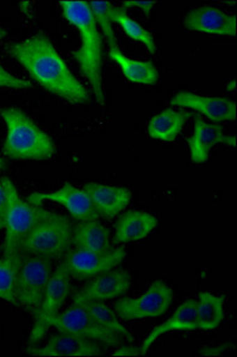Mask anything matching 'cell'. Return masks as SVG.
I'll use <instances>...</instances> for the list:
<instances>
[{
  "mask_svg": "<svg viewBox=\"0 0 237 357\" xmlns=\"http://www.w3.org/2000/svg\"><path fill=\"white\" fill-rule=\"evenodd\" d=\"M171 105L201 112L213 122L236 119V102L228 98L204 97L192 92H178L171 99Z\"/></svg>",
  "mask_w": 237,
  "mask_h": 357,
  "instance_id": "5bb4252c",
  "label": "cell"
},
{
  "mask_svg": "<svg viewBox=\"0 0 237 357\" xmlns=\"http://www.w3.org/2000/svg\"><path fill=\"white\" fill-rule=\"evenodd\" d=\"M73 303L74 305H78L82 307L87 313H90L91 317L98 321L99 324L102 325L104 328L118 333L128 340V342H134V337L124 328V325L121 324V321L117 319V314L100 301H85L80 298H73Z\"/></svg>",
  "mask_w": 237,
  "mask_h": 357,
  "instance_id": "cb8c5ba5",
  "label": "cell"
},
{
  "mask_svg": "<svg viewBox=\"0 0 237 357\" xmlns=\"http://www.w3.org/2000/svg\"><path fill=\"white\" fill-rule=\"evenodd\" d=\"M125 256L127 252L123 248H110L107 252H102L74 249L63 256V261L60 264L68 276L77 280H87L114 269L125 259Z\"/></svg>",
  "mask_w": 237,
  "mask_h": 357,
  "instance_id": "ba28073f",
  "label": "cell"
},
{
  "mask_svg": "<svg viewBox=\"0 0 237 357\" xmlns=\"http://www.w3.org/2000/svg\"><path fill=\"white\" fill-rule=\"evenodd\" d=\"M0 87L13 89H28L33 87V84L29 80H25V79L17 77L13 74L8 73L0 63Z\"/></svg>",
  "mask_w": 237,
  "mask_h": 357,
  "instance_id": "83f0119b",
  "label": "cell"
},
{
  "mask_svg": "<svg viewBox=\"0 0 237 357\" xmlns=\"http://www.w3.org/2000/svg\"><path fill=\"white\" fill-rule=\"evenodd\" d=\"M155 1H124L123 3V8L124 10H127L129 8H139V10H142L146 16H151V11L155 6Z\"/></svg>",
  "mask_w": 237,
  "mask_h": 357,
  "instance_id": "f1b7e54d",
  "label": "cell"
},
{
  "mask_svg": "<svg viewBox=\"0 0 237 357\" xmlns=\"http://www.w3.org/2000/svg\"><path fill=\"white\" fill-rule=\"evenodd\" d=\"M192 117V112L174 111L172 109L160 111L148 124V134L164 142H174L184 128L185 123Z\"/></svg>",
  "mask_w": 237,
  "mask_h": 357,
  "instance_id": "44dd1931",
  "label": "cell"
},
{
  "mask_svg": "<svg viewBox=\"0 0 237 357\" xmlns=\"http://www.w3.org/2000/svg\"><path fill=\"white\" fill-rule=\"evenodd\" d=\"M111 22L117 23L123 31L131 40H135L142 43L151 54L156 53V43L153 33L141 26L137 22L131 20L122 8H112L111 10Z\"/></svg>",
  "mask_w": 237,
  "mask_h": 357,
  "instance_id": "d4e9b609",
  "label": "cell"
},
{
  "mask_svg": "<svg viewBox=\"0 0 237 357\" xmlns=\"http://www.w3.org/2000/svg\"><path fill=\"white\" fill-rule=\"evenodd\" d=\"M73 224L66 215L40 207L31 230L21 244V254L58 259L72 247Z\"/></svg>",
  "mask_w": 237,
  "mask_h": 357,
  "instance_id": "277c9868",
  "label": "cell"
},
{
  "mask_svg": "<svg viewBox=\"0 0 237 357\" xmlns=\"http://www.w3.org/2000/svg\"><path fill=\"white\" fill-rule=\"evenodd\" d=\"M72 245L90 252H107L111 248L110 231L98 220H84L74 225Z\"/></svg>",
  "mask_w": 237,
  "mask_h": 357,
  "instance_id": "ffe728a7",
  "label": "cell"
},
{
  "mask_svg": "<svg viewBox=\"0 0 237 357\" xmlns=\"http://www.w3.org/2000/svg\"><path fill=\"white\" fill-rule=\"evenodd\" d=\"M8 126L3 153L15 160L43 161L55 154L53 139L33 122V119L16 107L0 110Z\"/></svg>",
  "mask_w": 237,
  "mask_h": 357,
  "instance_id": "3957f363",
  "label": "cell"
},
{
  "mask_svg": "<svg viewBox=\"0 0 237 357\" xmlns=\"http://www.w3.org/2000/svg\"><path fill=\"white\" fill-rule=\"evenodd\" d=\"M220 143L235 146L236 138L224 135L223 128L220 124L206 123L199 116H196L192 137L188 138V146L192 162H206L210 151Z\"/></svg>",
  "mask_w": 237,
  "mask_h": 357,
  "instance_id": "2e32d148",
  "label": "cell"
},
{
  "mask_svg": "<svg viewBox=\"0 0 237 357\" xmlns=\"http://www.w3.org/2000/svg\"><path fill=\"white\" fill-rule=\"evenodd\" d=\"M4 185L8 203L5 210L4 257L20 255L21 244L33 227L40 207L25 203L17 193L16 186L8 178H1Z\"/></svg>",
  "mask_w": 237,
  "mask_h": 357,
  "instance_id": "8992f818",
  "label": "cell"
},
{
  "mask_svg": "<svg viewBox=\"0 0 237 357\" xmlns=\"http://www.w3.org/2000/svg\"><path fill=\"white\" fill-rule=\"evenodd\" d=\"M60 6L66 20L78 29L82 37V47L72 55L78 61L82 75L90 82L99 105H105V94L102 89V37L90 5L86 1L62 0Z\"/></svg>",
  "mask_w": 237,
  "mask_h": 357,
  "instance_id": "7a4b0ae2",
  "label": "cell"
},
{
  "mask_svg": "<svg viewBox=\"0 0 237 357\" xmlns=\"http://www.w3.org/2000/svg\"><path fill=\"white\" fill-rule=\"evenodd\" d=\"M22 254L3 257L0 260V299H4L10 304L20 306L17 301L16 280L18 268L21 264Z\"/></svg>",
  "mask_w": 237,
  "mask_h": 357,
  "instance_id": "484cf974",
  "label": "cell"
},
{
  "mask_svg": "<svg viewBox=\"0 0 237 357\" xmlns=\"http://www.w3.org/2000/svg\"><path fill=\"white\" fill-rule=\"evenodd\" d=\"M224 296H213L211 293L203 292L197 301V321L198 329L213 330L221 324L224 318Z\"/></svg>",
  "mask_w": 237,
  "mask_h": 357,
  "instance_id": "603a6c76",
  "label": "cell"
},
{
  "mask_svg": "<svg viewBox=\"0 0 237 357\" xmlns=\"http://www.w3.org/2000/svg\"><path fill=\"white\" fill-rule=\"evenodd\" d=\"M141 355L139 348H134V347H123L121 349L117 350L116 353H114V356H125L132 357L139 356Z\"/></svg>",
  "mask_w": 237,
  "mask_h": 357,
  "instance_id": "f546056e",
  "label": "cell"
},
{
  "mask_svg": "<svg viewBox=\"0 0 237 357\" xmlns=\"http://www.w3.org/2000/svg\"><path fill=\"white\" fill-rule=\"evenodd\" d=\"M45 202L61 204L68 210L74 220L79 222L95 220L98 218L86 192L79 190L70 183H66L59 191L48 193L35 192L28 197V203L33 206H41Z\"/></svg>",
  "mask_w": 237,
  "mask_h": 357,
  "instance_id": "8fae6325",
  "label": "cell"
},
{
  "mask_svg": "<svg viewBox=\"0 0 237 357\" xmlns=\"http://www.w3.org/2000/svg\"><path fill=\"white\" fill-rule=\"evenodd\" d=\"M5 36V30H3V29H0V41L4 38Z\"/></svg>",
  "mask_w": 237,
  "mask_h": 357,
  "instance_id": "836d02e7",
  "label": "cell"
},
{
  "mask_svg": "<svg viewBox=\"0 0 237 357\" xmlns=\"http://www.w3.org/2000/svg\"><path fill=\"white\" fill-rule=\"evenodd\" d=\"M52 276V260L45 256L22 254L21 264L17 273V301L33 317L41 309L45 289Z\"/></svg>",
  "mask_w": 237,
  "mask_h": 357,
  "instance_id": "5b68a950",
  "label": "cell"
},
{
  "mask_svg": "<svg viewBox=\"0 0 237 357\" xmlns=\"http://www.w3.org/2000/svg\"><path fill=\"white\" fill-rule=\"evenodd\" d=\"M185 28L191 31L213 33L218 36H236V17L222 13L213 6L197 8L186 15Z\"/></svg>",
  "mask_w": 237,
  "mask_h": 357,
  "instance_id": "9a60e30c",
  "label": "cell"
},
{
  "mask_svg": "<svg viewBox=\"0 0 237 357\" xmlns=\"http://www.w3.org/2000/svg\"><path fill=\"white\" fill-rule=\"evenodd\" d=\"M70 293V276L60 264L50 276L49 282L45 289V296L42 301L41 309L35 317V323L30 333V347H35L45 338L47 331L52 328L54 318L58 316L59 310L61 309L66 298Z\"/></svg>",
  "mask_w": 237,
  "mask_h": 357,
  "instance_id": "9c48e42d",
  "label": "cell"
},
{
  "mask_svg": "<svg viewBox=\"0 0 237 357\" xmlns=\"http://www.w3.org/2000/svg\"><path fill=\"white\" fill-rule=\"evenodd\" d=\"M159 220L155 215L148 212L128 211L123 213L116 224L114 244L128 243L144 240L158 227Z\"/></svg>",
  "mask_w": 237,
  "mask_h": 357,
  "instance_id": "ac0fdd59",
  "label": "cell"
},
{
  "mask_svg": "<svg viewBox=\"0 0 237 357\" xmlns=\"http://www.w3.org/2000/svg\"><path fill=\"white\" fill-rule=\"evenodd\" d=\"M82 190L89 195L98 217L104 220L115 218L130 204L131 192L125 187L87 183Z\"/></svg>",
  "mask_w": 237,
  "mask_h": 357,
  "instance_id": "e0dca14e",
  "label": "cell"
},
{
  "mask_svg": "<svg viewBox=\"0 0 237 357\" xmlns=\"http://www.w3.org/2000/svg\"><path fill=\"white\" fill-rule=\"evenodd\" d=\"M111 60L122 69L128 80L139 85H155L159 80V72L151 61H137L125 56L119 49L109 50Z\"/></svg>",
  "mask_w": 237,
  "mask_h": 357,
  "instance_id": "7402d4cb",
  "label": "cell"
},
{
  "mask_svg": "<svg viewBox=\"0 0 237 357\" xmlns=\"http://www.w3.org/2000/svg\"><path fill=\"white\" fill-rule=\"evenodd\" d=\"M5 227V215L0 212V230Z\"/></svg>",
  "mask_w": 237,
  "mask_h": 357,
  "instance_id": "1f68e13d",
  "label": "cell"
},
{
  "mask_svg": "<svg viewBox=\"0 0 237 357\" xmlns=\"http://www.w3.org/2000/svg\"><path fill=\"white\" fill-rule=\"evenodd\" d=\"M131 286V275L124 269H111L94 276L74 298L85 301H107L127 293Z\"/></svg>",
  "mask_w": 237,
  "mask_h": 357,
  "instance_id": "4fadbf2b",
  "label": "cell"
},
{
  "mask_svg": "<svg viewBox=\"0 0 237 357\" xmlns=\"http://www.w3.org/2000/svg\"><path fill=\"white\" fill-rule=\"evenodd\" d=\"M8 50L36 82L50 93L72 104L90 102L89 91L74 77L45 33L13 43Z\"/></svg>",
  "mask_w": 237,
  "mask_h": 357,
  "instance_id": "6da1fadb",
  "label": "cell"
},
{
  "mask_svg": "<svg viewBox=\"0 0 237 357\" xmlns=\"http://www.w3.org/2000/svg\"><path fill=\"white\" fill-rule=\"evenodd\" d=\"M193 331L198 330V321H197V301L188 299L184 304L179 306L173 313V316L162 324L158 325L153 330L139 348L141 355H146L153 343L164 333L171 331Z\"/></svg>",
  "mask_w": 237,
  "mask_h": 357,
  "instance_id": "d6986e66",
  "label": "cell"
},
{
  "mask_svg": "<svg viewBox=\"0 0 237 357\" xmlns=\"http://www.w3.org/2000/svg\"><path fill=\"white\" fill-rule=\"evenodd\" d=\"M52 328H55L59 333H72L92 341L102 342L109 347H117L122 340L121 335L104 328L78 305L55 317Z\"/></svg>",
  "mask_w": 237,
  "mask_h": 357,
  "instance_id": "30bf717a",
  "label": "cell"
},
{
  "mask_svg": "<svg viewBox=\"0 0 237 357\" xmlns=\"http://www.w3.org/2000/svg\"><path fill=\"white\" fill-rule=\"evenodd\" d=\"M6 203H8V197H6V191H5L4 185L0 180V212L5 215V210H6Z\"/></svg>",
  "mask_w": 237,
  "mask_h": 357,
  "instance_id": "4dcf8cb0",
  "label": "cell"
},
{
  "mask_svg": "<svg viewBox=\"0 0 237 357\" xmlns=\"http://www.w3.org/2000/svg\"><path fill=\"white\" fill-rule=\"evenodd\" d=\"M6 167H8V165L5 162V160L0 158V172L5 171V169H6Z\"/></svg>",
  "mask_w": 237,
  "mask_h": 357,
  "instance_id": "d6a6232c",
  "label": "cell"
},
{
  "mask_svg": "<svg viewBox=\"0 0 237 357\" xmlns=\"http://www.w3.org/2000/svg\"><path fill=\"white\" fill-rule=\"evenodd\" d=\"M174 294L162 280L151 284L147 292L139 298L124 296L115 304V312L123 321H137L162 316L172 305Z\"/></svg>",
  "mask_w": 237,
  "mask_h": 357,
  "instance_id": "52a82bcc",
  "label": "cell"
},
{
  "mask_svg": "<svg viewBox=\"0 0 237 357\" xmlns=\"http://www.w3.org/2000/svg\"><path fill=\"white\" fill-rule=\"evenodd\" d=\"M28 354L40 357H85L102 356V350L98 343L75 336L72 333H60L52 337L49 342L42 347H29Z\"/></svg>",
  "mask_w": 237,
  "mask_h": 357,
  "instance_id": "7c38bea8",
  "label": "cell"
},
{
  "mask_svg": "<svg viewBox=\"0 0 237 357\" xmlns=\"http://www.w3.org/2000/svg\"><path fill=\"white\" fill-rule=\"evenodd\" d=\"M91 11L94 17V21L98 26L102 30V33L107 37V45L110 47V50L119 49L117 38H116L115 31L111 26V10L112 5L109 1H90Z\"/></svg>",
  "mask_w": 237,
  "mask_h": 357,
  "instance_id": "4316f807",
  "label": "cell"
}]
</instances>
